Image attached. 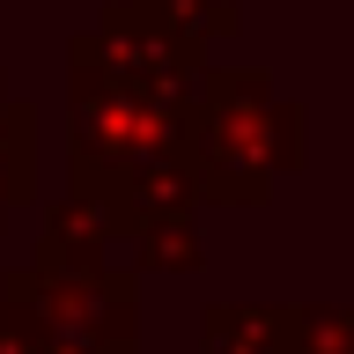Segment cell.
<instances>
[{"instance_id": "1", "label": "cell", "mask_w": 354, "mask_h": 354, "mask_svg": "<svg viewBox=\"0 0 354 354\" xmlns=\"http://www.w3.org/2000/svg\"><path fill=\"white\" fill-rule=\"evenodd\" d=\"M295 111L273 104L259 66H229V74H207L199 96L185 104V162H192L199 192L207 199H266L273 177L295 170Z\"/></svg>"}, {"instance_id": "7", "label": "cell", "mask_w": 354, "mask_h": 354, "mask_svg": "<svg viewBox=\"0 0 354 354\" xmlns=\"http://www.w3.org/2000/svg\"><path fill=\"white\" fill-rule=\"evenodd\" d=\"M288 354H354V303L332 310H281Z\"/></svg>"}, {"instance_id": "2", "label": "cell", "mask_w": 354, "mask_h": 354, "mask_svg": "<svg viewBox=\"0 0 354 354\" xmlns=\"http://www.w3.org/2000/svg\"><path fill=\"white\" fill-rule=\"evenodd\" d=\"M8 303H22L37 317L44 347H66V354H133L140 339V303H133V281L118 273H74V266H15L8 273Z\"/></svg>"}, {"instance_id": "4", "label": "cell", "mask_w": 354, "mask_h": 354, "mask_svg": "<svg viewBox=\"0 0 354 354\" xmlns=\"http://www.w3.org/2000/svg\"><path fill=\"white\" fill-rule=\"evenodd\" d=\"M111 243H118V199H111L96 177H82V192L52 207L37 259H44V266H74V273H96Z\"/></svg>"}, {"instance_id": "5", "label": "cell", "mask_w": 354, "mask_h": 354, "mask_svg": "<svg viewBox=\"0 0 354 354\" xmlns=\"http://www.w3.org/2000/svg\"><path fill=\"white\" fill-rule=\"evenodd\" d=\"M126 229H133V266H148V273H185V266H199L192 199H185V207H140V214H126Z\"/></svg>"}, {"instance_id": "11", "label": "cell", "mask_w": 354, "mask_h": 354, "mask_svg": "<svg viewBox=\"0 0 354 354\" xmlns=\"http://www.w3.org/2000/svg\"><path fill=\"white\" fill-rule=\"evenodd\" d=\"M44 354H66V347H44Z\"/></svg>"}, {"instance_id": "8", "label": "cell", "mask_w": 354, "mask_h": 354, "mask_svg": "<svg viewBox=\"0 0 354 354\" xmlns=\"http://www.w3.org/2000/svg\"><path fill=\"white\" fill-rule=\"evenodd\" d=\"M30 192V104L0 88V207Z\"/></svg>"}, {"instance_id": "9", "label": "cell", "mask_w": 354, "mask_h": 354, "mask_svg": "<svg viewBox=\"0 0 354 354\" xmlns=\"http://www.w3.org/2000/svg\"><path fill=\"white\" fill-rule=\"evenodd\" d=\"M155 22H170V30H185V37H229L236 30V8L229 0H140Z\"/></svg>"}, {"instance_id": "10", "label": "cell", "mask_w": 354, "mask_h": 354, "mask_svg": "<svg viewBox=\"0 0 354 354\" xmlns=\"http://www.w3.org/2000/svg\"><path fill=\"white\" fill-rule=\"evenodd\" d=\"M0 354H44V332L22 303H0Z\"/></svg>"}, {"instance_id": "3", "label": "cell", "mask_w": 354, "mask_h": 354, "mask_svg": "<svg viewBox=\"0 0 354 354\" xmlns=\"http://www.w3.org/2000/svg\"><path fill=\"white\" fill-rule=\"evenodd\" d=\"M162 155H185V111L148 104L96 66H74V162L82 177H126Z\"/></svg>"}, {"instance_id": "6", "label": "cell", "mask_w": 354, "mask_h": 354, "mask_svg": "<svg viewBox=\"0 0 354 354\" xmlns=\"http://www.w3.org/2000/svg\"><path fill=\"white\" fill-rule=\"evenodd\" d=\"M207 354H288L281 310H236V303H221L214 317H207Z\"/></svg>"}]
</instances>
